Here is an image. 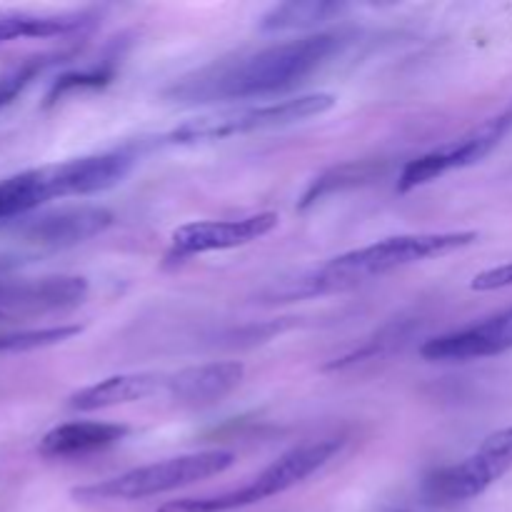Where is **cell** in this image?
Here are the masks:
<instances>
[{
    "instance_id": "obj_1",
    "label": "cell",
    "mask_w": 512,
    "mask_h": 512,
    "mask_svg": "<svg viewBox=\"0 0 512 512\" xmlns=\"http://www.w3.org/2000/svg\"><path fill=\"white\" fill-rule=\"evenodd\" d=\"M353 35L345 30L305 35L270 48L255 50L233 60H220L193 75H185L165 90L175 103H218V100H250L295 88L343 53Z\"/></svg>"
},
{
    "instance_id": "obj_2",
    "label": "cell",
    "mask_w": 512,
    "mask_h": 512,
    "mask_svg": "<svg viewBox=\"0 0 512 512\" xmlns=\"http://www.w3.org/2000/svg\"><path fill=\"white\" fill-rule=\"evenodd\" d=\"M478 238L480 235L475 230L395 235V238L378 240V243L350 250V253L328 260L323 268L300 280V285H303V293L308 295L355 288V285L368 283L373 278H383V275L395 273V270L458 253V250L478 243Z\"/></svg>"
},
{
    "instance_id": "obj_3",
    "label": "cell",
    "mask_w": 512,
    "mask_h": 512,
    "mask_svg": "<svg viewBox=\"0 0 512 512\" xmlns=\"http://www.w3.org/2000/svg\"><path fill=\"white\" fill-rule=\"evenodd\" d=\"M120 180H123V165L110 153L83 155V158L23 170L0 180V220L23 218L55 198L103 193L115 188Z\"/></svg>"
},
{
    "instance_id": "obj_4",
    "label": "cell",
    "mask_w": 512,
    "mask_h": 512,
    "mask_svg": "<svg viewBox=\"0 0 512 512\" xmlns=\"http://www.w3.org/2000/svg\"><path fill=\"white\" fill-rule=\"evenodd\" d=\"M343 445V438L308 440V443L295 445L288 453L280 455L278 460H273L268 468L260 470L255 478H250L240 488L223 490V493L215 495H200V498L170 500V503L160 505L158 512H230L263 503V500L288 493L295 485L305 483L310 475L325 468L343 450Z\"/></svg>"
},
{
    "instance_id": "obj_5",
    "label": "cell",
    "mask_w": 512,
    "mask_h": 512,
    "mask_svg": "<svg viewBox=\"0 0 512 512\" xmlns=\"http://www.w3.org/2000/svg\"><path fill=\"white\" fill-rule=\"evenodd\" d=\"M233 463L235 453L230 450H203V453L178 455V458L133 468L115 478L75 488L70 495L78 503H135L223 475L225 470L233 468Z\"/></svg>"
},
{
    "instance_id": "obj_6",
    "label": "cell",
    "mask_w": 512,
    "mask_h": 512,
    "mask_svg": "<svg viewBox=\"0 0 512 512\" xmlns=\"http://www.w3.org/2000/svg\"><path fill=\"white\" fill-rule=\"evenodd\" d=\"M338 98L333 93H305L298 98L275 100L265 105H243V108H225L215 113L195 115L185 123L175 125L165 143L170 145H195L210 143V140L235 138V135L263 133V130L285 128V125L303 123V120L318 118L335 108Z\"/></svg>"
},
{
    "instance_id": "obj_7",
    "label": "cell",
    "mask_w": 512,
    "mask_h": 512,
    "mask_svg": "<svg viewBox=\"0 0 512 512\" xmlns=\"http://www.w3.org/2000/svg\"><path fill=\"white\" fill-rule=\"evenodd\" d=\"M512 468V425L490 433L468 458L435 470L423 483L430 508H455L483 495Z\"/></svg>"
},
{
    "instance_id": "obj_8",
    "label": "cell",
    "mask_w": 512,
    "mask_h": 512,
    "mask_svg": "<svg viewBox=\"0 0 512 512\" xmlns=\"http://www.w3.org/2000/svg\"><path fill=\"white\" fill-rule=\"evenodd\" d=\"M512 130V103L503 113L493 115L485 123H480L478 128L470 130L468 135H463L455 143L443 145V148L433 150V153H425L420 158L410 160L403 168L398 178V190L400 193H410V190L420 188V185H428L433 180L443 178L445 173H453V170L468 168V165L480 163L485 155L493 153L503 138Z\"/></svg>"
},
{
    "instance_id": "obj_9",
    "label": "cell",
    "mask_w": 512,
    "mask_h": 512,
    "mask_svg": "<svg viewBox=\"0 0 512 512\" xmlns=\"http://www.w3.org/2000/svg\"><path fill=\"white\" fill-rule=\"evenodd\" d=\"M278 213H255L235 220H198V223L180 225L170 235L168 260L195 258L205 253H220V250L243 248L255 243L278 228Z\"/></svg>"
},
{
    "instance_id": "obj_10",
    "label": "cell",
    "mask_w": 512,
    "mask_h": 512,
    "mask_svg": "<svg viewBox=\"0 0 512 512\" xmlns=\"http://www.w3.org/2000/svg\"><path fill=\"white\" fill-rule=\"evenodd\" d=\"M115 215L103 205H70V208L50 210V213L25 218L15 228L20 240L38 248L60 250L85 243L95 235L105 233L113 225Z\"/></svg>"
},
{
    "instance_id": "obj_11",
    "label": "cell",
    "mask_w": 512,
    "mask_h": 512,
    "mask_svg": "<svg viewBox=\"0 0 512 512\" xmlns=\"http://www.w3.org/2000/svg\"><path fill=\"white\" fill-rule=\"evenodd\" d=\"M512 350V308L495 313L463 330L438 335L420 348L430 363H465L503 355Z\"/></svg>"
},
{
    "instance_id": "obj_12",
    "label": "cell",
    "mask_w": 512,
    "mask_h": 512,
    "mask_svg": "<svg viewBox=\"0 0 512 512\" xmlns=\"http://www.w3.org/2000/svg\"><path fill=\"white\" fill-rule=\"evenodd\" d=\"M245 378V365L235 360L205 363L168 375L165 395L185 408H208L228 398Z\"/></svg>"
},
{
    "instance_id": "obj_13",
    "label": "cell",
    "mask_w": 512,
    "mask_h": 512,
    "mask_svg": "<svg viewBox=\"0 0 512 512\" xmlns=\"http://www.w3.org/2000/svg\"><path fill=\"white\" fill-rule=\"evenodd\" d=\"M85 295H88V280L80 275H50L35 280L0 278V308L63 310L83 303Z\"/></svg>"
},
{
    "instance_id": "obj_14",
    "label": "cell",
    "mask_w": 512,
    "mask_h": 512,
    "mask_svg": "<svg viewBox=\"0 0 512 512\" xmlns=\"http://www.w3.org/2000/svg\"><path fill=\"white\" fill-rule=\"evenodd\" d=\"M168 375L163 373H123L110 375L93 385H85L68 398V408L78 413H95V410L118 408V405L138 403L150 395L165 393Z\"/></svg>"
},
{
    "instance_id": "obj_15",
    "label": "cell",
    "mask_w": 512,
    "mask_h": 512,
    "mask_svg": "<svg viewBox=\"0 0 512 512\" xmlns=\"http://www.w3.org/2000/svg\"><path fill=\"white\" fill-rule=\"evenodd\" d=\"M100 10H63V13H28L0 10V45L20 38H68L95 28Z\"/></svg>"
},
{
    "instance_id": "obj_16",
    "label": "cell",
    "mask_w": 512,
    "mask_h": 512,
    "mask_svg": "<svg viewBox=\"0 0 512 512\" xmlns=\"http://www.w3.org/2000/svg\"><path fill=\"white\" fill-rule=\"evenodd\" d=\"M128 435V425L123 423H98V420H75L48 430L40 438L38 453L43 458H83V455L100 453Z\"/></svg>"
},
{
    "instance_id": "obj_17",
    "label": "cell",
    "mask_w": 512,
    "mask_h": 512,
    "mask_svg": "<svg viewBox=\"0 0 512 512\" xmlns=\"http://www.w3.org/2000/svg\"><path fill=\"white\" fill-rule=\"evenodd\" d=\"M348 10L345 3L333 0H290V3L273 5L260 18L263 33H288V30H308L323 25L328 20L340 18Z\"/></svg>"
},
{
    "instance_id": "obj_18",
    "label": "cell",
    "mask_w": 512,
    "mask_h": 512,
    "mask_svg": "<svg viewBox=\"0 0 512 512\" xmlns=\"http://www.w3.org/2000/svg\"><path fill=\"white\" fill-rule=\"evenodd\" d=\"M415 330H418V323H415V320H395V323L380 328L378 333H375L373 338L365 340L360 348L350 350L348 355H343V358H338V360H333V363L325 365V370H345V368H353V365L368 363V360L385 358V355H390V353H395V350L403 348Z\"/></svg>"
},
{
    "instance_id": "obj_19",
    "label": "cell",
    "mask_w": 512,
    "mask_h": 512,
    "mask_svg": "<svg viewBox=\"0 0 512 512\" xmlns=\"http://www.w3.org/2000/svg\"><path fill=\"white\" fill-rule=\"evenodd\" d=\"M375 175H380V168L375 163H345L338 165V168L325 170V173L318 175V178L310 183V188L305 190L303 200H300V208H310V205H315L318 200H323L325 195H333L338 193V190L368 183Z\"/></svg>"
},
{
    "instance_id": "obj_20",
    "label": "cell",
    "mask_w": 512,
    "mask_h": 512,
    "mask_svg": "<svg viewBox=\"0 0 512 512\" xmlns=\"http://www.w3.org/2000/svg\"><path fill=\"white\" fill-rule=\"evenodd\" d=\"M83 333V325H53V328L18 330V333L0 335V353H25V350L48 348V345L65 343Z\"/></svg>"
},
{
    "instance_id": "obj_21",
    "label": "cell",
    "mask_w": 512,
    "mask_h": 512,
    "mask_svg": "<svg viewBox=\"0 0 512 512\" xmlns=\"http://www.w3.org/2000/svg\"><path fill=\"white\" fill-rule=\"evenodd\" d=\"M113 75H115L113 63H100V65H93V68H88V70H75V73L60 75V78L53 83V88H50V93L45 95V103L48 105L58 103L63 95L75 93V90L103 88V85H108L110 80H113Z\"/></svg>"
},
{
    "instance_id": "obj_22",
    "label": "cell",
    "mask_w": 512,
    "mask_h": 512,
    "mask_svg": "<svg viewBox=\"0 0 512 512\" xmlns=\"http://www.w3.org/2000/svg\"><path fill=\"white\" fill-rule=\"evenodd\" d=\"M63 55H40V58H33L28 60V63L18 65L15 70H10V73L0 75V108H5V105L10 103V100L18 98L20 93H23L25 85L30 83V80L35 78V75L40 73L43 68H48L53 60H60Z\"/></svg>"
},
{
    "instance_id": "obj_23",
    "label": "cell",
    "mask_w": 512,
    "mask_h": 512,
    "mask_svg": "<svg viewBox=\"0 0 512 512\" xmlns=\"http://www.w3.org/2000/svg\"><path fill=\"white\" fill-rule=\"evenodd\" d=\"M470 288L478 290V293H493V290L512 288V263L498 265V268L483 270L473 278Z\"/></svg>"
},
{
    "instance_id": "obj_24",
    "label": "cell",
    "mask_w": 512,
    "mask_h": 512,
    "mask_svg": "<svg viewBox=\"0 0 512 512\" xmlns=\"http://www.w3.org/2000/svg\"><path fill=\"white\" fill-rule=\"evenodd\" d=\"M0 318H3V313H0Z\"/></svg>"
}]
</instances>
